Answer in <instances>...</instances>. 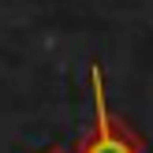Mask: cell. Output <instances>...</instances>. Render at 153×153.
<instances>
[{
    "label": "cell",
    "instance_id": "1",
    "mask_svg": "<svg viewBox=\"0 0 153 153\" xmlns=\"http://www.w3.org/2000/svg\"><path fill=\"white\" fill-rule=\"evenodd\" d=\"M90 94H94V127L79 142V153H146L142 138L120 116H112L108 97H105V71H101V64H90Z\"/></svg>",
    "mask_w": 153,
    "mask_h": 153
},
{
    "label": "cell",
    "instance_id": "2",
    "mask_svg": "<svg viewBox=\"0 0 153 153\" xmlns=\"http://www.w3.org/2000/svg\"><path fill=\"white\" fill-rule=\"evenodd\" d=\"M52 153H79V146H75V149H67V146H60V149H52Z\"/></svg>",
    "mask_w": 153,
    "mask_h": 153
}]
</instances>
